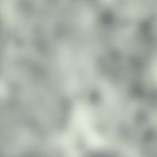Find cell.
<instances>
[{
  "label": "cell",
  "instance_id": "cell-2",
  "mask_svg": "<svg viewBox=\"0 0 157 157\" xmlns=\"http://www.w3.org/2000/svg\"><path fill=\"white\" fill-rule=\"evenodd\" d=\"M155 4H156V11H155V15L157 18V0H155Z\"/></svg>",
  "mask_w": 157,
  "mask_h": 157
},
{
  "label": "cell",
  "instance_id": "cell-1",
  "mask_svg": "<svg viewBox=\"0 0 157 157\" xmlns=\"http://www.w3.org/2000/svg\"><path fill=\"white\" fill-rule=\"evenodd\" d=\"M114 14L121 18L146 19L155 12V0H108Z\"/></svg>",
  "mask_w": 157,
  "mask_h": 157
}]
</instances>
